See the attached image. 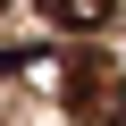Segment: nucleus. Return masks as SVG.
I'll return each mask as SVG.
<instances>
[{"label":"nucleus","mask_w":126,"mask_h":126,"mask_svg":"<svg viewBox=\"0 0 126 126\" xmlns=\"http://www.w3.org/2000/svg\"><path fill=\"white\" fill-rule=\"evenodd\" d=\"M17 67H42V50H0V76H17Z\"/></svg>","instance_id":"obj_3"},{"label":"nucleus","mask_w":126,"mask_h":126,"mask_svg":"<svg viewBox=\"0 0 126 126\" xmlns=\"http://www.w3.org/2000/svg\"><path fill=\"white\" fill-rule=\"evenodd\" d=\"M59 76H67V101H76V118H126V84H118V67H109L101 50H76Z\"/></svg>","instance_id":"obj_1"},{"label":"nucleus","mask_w":126,"mask_h":126,"mask_svg":"<svg viewBox=\"0 0 126 126\" xmlns=\"http://www.w3.org/2000/svg\"><path fill=\"white\" fill-rule=\"evenodd\" d=\"M0 9H9V0H0Z\"/></svg>","instance_id":"obj_4"},{"label":"nucleus","mask_w":126,"mask_h":126,"mask_svg":"<svg viewBox=\"0 0 126 126\" xmlns=\"http://www.w3.org/2000/svg\"><path fill=\"white\" fill-rule=\"evenodd\" d=\"M42 17L67 25V34H101V25L118 17V0H42Z\"/></svg>","instance_id":"obj_2"}]
</instances>
